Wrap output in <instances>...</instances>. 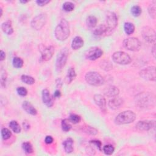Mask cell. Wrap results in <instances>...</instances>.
I'll return each instance as SVG.
<instances>
[{
	"label": "cell",
	"instance_id": "7402d4cb",
	"mask_svg": "<svg viewBox=\"0 0 156 156\" xmlns=\"http://www.w3.org/2000/svg\"><path fill=\"white\" fill-rule=\"evenodd\" d=\"M84 40L82 37L77 36L73 39L72 43V48L74 50H77L80 49L84 46Z\"/></svg>",
	"mask_w": 156,
	"mask_h": 156
},
{
	"label": "cell",
	"instance_id": "e0dca14e",
	"mask_svg": "<svg viewBox=\"0 0 156 156\" xmlns=\"http://www.w3.org/2000/svg\"><path fill=\"white\" fill-rule=\"evenodd\" d=\"M22 107L23 110L27 112L28 114L31 115H36L37 114V110L33 106V105L28 101H24L22 104Z\"/></svg>",
	"mask_w": 156,
	"mask_h": 156
},
{
	"label": "cell",
	"instance_id": "7dc6e473",
	"mask_svg": "<svg viewBox=\"0 0 156 156\" xmlns=\"http://www.w3.org/2000/svg\"><path fill=\"white\" fill-rule=\"evenodd\" d=\"M61 96V93L59 90H57L55 91L54 93V97L55 98H59Z\"/></svg>",
	"mask_w": 156,
	"mask_h": 156
},
{
	"label": "cell",
	"instance_id": "ffe728a7",
	"mask_svg": "<svg viewBox=\"0 0 156 156\" xmlns=\"http://www.w3.org/2000/svg\"><path fill=\"white\" fill-rule=\"evenodd\" d=\"M2 29L3 32L8 36L12 35L14 33V29L12 27V22L10 20L3 23L2 24Z\"/></svg>",
	"mask_w": 156,
	"mask_h": 156
},
{
	"label": "cell",
	"instance_id": "83f0119b",
	"mask_svg": "<svg viewBox=\"0 0 156 156\" xmlns=\"http://www.w3.org/2000/svg\"><path fill=\"white\" fill-rule=\"evenodd\" d=\"M9 127L15 133L18 134L21 132V127L17 121H11L9 123Z\"/></svg>",
	"mask_w": 156,
	"mask_h": 156
},
{
	"label": "cell",
	"instance_id": "8d00e7d4",
	"mask_svg": "<svg viewBox=\"0 0 156 156\" xmlns=\"http://www.w3.org/2000/svg\"><path fill=\"white\" fill-rule=\"evenodd\" d=\"M103 151L106 155H112L115 151V148L111 145H107L103 147Z\"/></svg>",
	"mask_w": 156,
	"mask_h": 156
},
{
	"label": "cell",
	"instance_id": "484cf974",
	"mask_svg": "<svg viewBox=\"0 0 156 156\" xmlns=\"http://www.w3.org/2000/svg\"><path fill=\"white\" fill-rule=\"evenodd\" d=\"M62 129L64 132H68L72 128L71 122L68 119H64L62 121L61 123Z\"/></svg>",
	"mask_w": 156,
	"mask_h": 156
},
{
	"label": "cell",
	"instance_id": "5bb4252c",
	"mask_svg": "<svg viewBox=\"0 0 156 156\" xmlns=\"http://www.w3.org/2000/svg\"><path fill=\"white\" fill-rule=\"evenodd\" d=\"M111 31L112 30H110L106 25L101 24L95 29L93 34L97 37H104L110 34Z\"/></svg>",
	"mask_w": 156,
	"mask_h": 156
},
{
	"label": "cell",
	"instance_id": "7c38bea8",
	"mask_svg": "<svg viewBox=\"0 0 156 156\" xmlns=\"http://www.w3.org/2000/svg\"><path fill=\"white\" fill-rule=\"evenodd\" d=\"M155 126V121L143 120L138 121L136 124V128L141 131H148Z\"/></svg>",
	"mask_w": 156,
	"mask_h": 156
},
{
	"label": "cell",
	"instance_id": "bcb514c9",
	"mask_svg": "<svg viewBox=\"0 0 156 156\" xmlns=\"http://www.w3.org/2000/svg\"><path fill=\"white\" fill-rule=\"evenodd\" d=\"M6 58V53L4 52L3 50H1L0 51V60L3 61Z\"/></svg>",
	"mask_w": 156,
	"mask_h": 156
},
{
	"label": "cell",
	"instance_id": "ba28073f",
	"mask_svg": "<svg viewBox=\"0 0 156 156\" xmlns=\"http://www.w3.org/2000/svg\"><path fill=\"white\" fill-rule=\"evenodd\" d=\"M103 54V50L98 47H91L89 48L85 53V57L90 60H95L101 57Z\"/></svg>",
	"mask_w": 156,
	"mask_h": 156
},
{
	"label": "cell",
	"instance_id": "60d3db41",
	"mask_svg": "<svg viewBox=\"0 0 156 156\" xmlns=\"http://www.w3.org/2000/svg\"><path fill=\"white\" fill-rule=\"evenodd\" d=\"M7 80V73L5 70H2V74H1V82L2 86H5L6 82Z\"/></svg>",
	"mask_w": 156,
	"mask_h": 156
},
{
	"label": "cell",
	"instance_id": "603a6c76",
	"mask_svg": "<svg viewBox=\"0 0 156 156\" xmlns=\"http://www.w3.org/2000/svg\"><path fill=\"white\" fill-rule=\"evenodd\" d=\"M76 77V73L73 68H70L68 70L66 78H65V81L67 84H70Z\"/></svg>",
	"mask_w": 156,
	"mask_h": 156
},
{
	"label": "cell",
	"instance_id": "9c48e42d",
	"mask_svg": "<svg viewBox=\"0 0 156 156\" xmlns=\"http://www.w3.org/2000/svg\"><path fill=\"white\" fill-rule=\"evenodd\" d=\"M140 76L143 79L150 81H155V67H149L145 68L140 72Z\"/></svg>",
	"mask_w": 156,
	"mask_h": 156
},
{
	"label": "cell",
	"instance_id": "ac0fdd59",
	"mask_svg": "<svg viewBox=\"0 0 156 156\" xmlns=\"http://www.w3.org/2000/svg\"><path fill=\"white\" fill-rule=\"evenodd\" d=\"M123 100L119 97H114L112 100H110L108 103L109 107L112 109H117L119 108L123 104Z\"/></svg>",
	"mask_w": 156,
	"mask_h": 156
},
{
	"label": "cell",
	"instance_id": "d6a6232c",
	"mask_svg": "<svg viewBox=\"0 0 156 156\" xmlns=\"http://www.w3.org/2000/svg\"><path fill=\"white\" fill-rule=\"evenodd\" d=\"M100 65V67L101 68V69H103L105 71H109V70H112L113 68V65H112V64L110 62L107 61V60H103V61L101 62Z\"/></svg>",
	"mask_w": 156,
	"mask_h": 156
},
{
	"label": "cell",
	"instance_id": "d4e9b609",
	"mask_svg": "<svg viewBox=\"0 0 156 156\" xmlns=\"http://www.w3.org/2000/svg\"><path fill=\"white\" fill-rule=\"evenodd\" d=\"M124 29L127 35H131V34H133L134 32L135 26L132 23L127 22V23H124Z\"/></svg>",
	"mask_w": 156,
	"mask_h": 156
},
{
	"label": "cell",
	"instance_id": "30bf717a",
	"mask_svg": "<svg viewBox=\"0 0 156 156\" xmlns=\"http://www.w3.org/2000/svg\"><path fill=\"white\" fill-rule=\"evenodd\" d=\"M142 34L145 39L148 43H154L155 41V30L149 26L143 27L142 30Z\"/></svg>",
	"mask_w": 156,
	"mask_h": 156
},
{
	"label": "cell",
	"instance_id": "f6af8a7d",
	"mask_svg": "<svg viewBox=\"0 0 156 156\" xmlns=\"http://www.w3.org/2000/svg\"><path fill=\"white\" fill-rule=\"evenodd\" d=\"M45 142L46 144H51L53 142V138L50 135H48L46 137L45 139Z\"/></svg>",
	"mask_w": 156,
	"mask_h": 156
},
{
	"label": "cell",
	"instance_id": "f546056e",
	"mask_svg": "<svg viewBox=\"0 0 156 156\" xmlns=\"http://www.w3.org/2000/svg\"><path fill=\"white\" fill-rule=\"evenodd\" d=\"M156 3L155 1H154L149 6L148 8V12L150 15V17L155 19V16H156Z\"/></svg>",
	"mask_w": 156,
	"mask_h": 156
},
{
	"label": "cell",
	"instance_id": "277c9868",
	"mask_svg": "<svg viewBox=\"0 0 156 156\" xmlns=\"http://www.w3.org/2000/svg\"><path fill=\"white\" fill-rule=\"evenodd\" d=\"M68 55L69 51L67 48H62L60 51V52L57 56L56 62V67L57 71L61 70L65 66L68 60Z\"/></svg>",
	"mask_w": 156,
	"mask_h": 156
},
{
	"label": "cell",
	"instance_id": "681fc988",
	"mask_svg": "<svg viewBox=\"0 0 156 156\" xmlns=\"http://www.w3.org/2000/svg\"><path fill=\"white\" fill-rule=\"evenodd\" d=\"M0 11H1V17L3 15V9L2 8H0Z\"/></svg>",
	"mask_w": 156,
	"mask_h": 156
},
{
	"label": "cell",
	"instance_id": "2e32d148",
	"mask_svg": "<svg viewBox=\"0 0 156 156\" xmlns=\"http://www.w3.org/2000/svg\"><path fill=\"white\" fill-rule=\"evenodd\" d=\"M42 96L43 104H45L48 107H51L53 106V101L51 97L49 91L48 89H44L42 91Z\"/></svg>",
	"mask_w": 156,
	"mask_h": 156
},
{
	"label": "cell",
	"instance_id": "e575fe53",
	"mask_svg": "<svg viewBox=\"0 0 156 156\" xmlns=\"http://www.w3.org/2000/svg\"><path fill=\"white\" fill-rule=\"evenodd\" d=\"M62 8H63L64 11L66 12H71L75 9V5L72 2H67L63 4Z\"/></svg>",
	"mask_w": 156,
	"mask_h": 156
},
{
	"label": "cell",
	"instance_id": "52a82bcc",
	"mask_svg": "<svg viewBox=\"0 0 156 156\" xmlns=\"http://www.w3.org/2000/svg\"><path fill=\"white\" fill-rule=\"evenodd\" d=\"M47 21V15L46 14L42 13L35 17L31 21L30 25L35 30H40Z\"/></svg>",
	"mask_w": 156,
	"mask_h": 156
},
{
	"label": "cell",
	"instance_id": "ab89813d",
	"mask_svg": "<svg viewBox=\"0 0 156 156\" xmlns=\"http://www.w3.org/2000/svg\"><path fill=\"white\" fill-rule=\"evenodd\" d=\"M17 91L18 94L21 97H25L27 94V90H26V88L23 87H18L17 89Z\"/></svg>",
	"mask_w": 156,
	"mask_h": 156
},
{
	"label": "cell",
	"instance_id": "ee69618b",
	"mask_svg": "<svg viewBox=\"0 0 156 156\" xmlns=\"http://www.w3.org/2000/svg\"><path fill=\"white\" fill-rule=\"evenodd\" d=\"M23 126L24 129L26 131H28L30 129V124H29V122L27 121H26V120L23 121Z\"/></svg>",
	"mask_w": 156,
	"mask_h": 156
},
{
	"label": "cell",
	"instance_id": "5b68a950",
	"mask_svg": "<svg viewBox=\"0 0 156 156\" xmlns=\"http://www.w3.org/2000/svg\"><path fill=\"white\" fill-rule=\"evenodd\" d=\"M112 59L114 62L119 65H128L132 61L130 56L123 51L114 53L112 55Z\"/></svg>",
	"mask_w": 156,
	"mask_h": 156
},
{
	"label": "cell",
	"instance_id": "6da1fadb",
	"mask_svg": "<svg viewBox=\"0 0 156 156\" xmlns=\"http://www.w3.org/2000/svg\"><path fill=\"white\" fill-rule=\"evenodd\" d=\"M70 34V29L68 22L65 19H62L56 27L54 35L56 38L60 41L67 40Z\"/></svg>",
	"mask_w": 156,
	"mask_h": 156
},
{
	"label": "cell",
	"instance_id": "74e56055",
	"mask_svg": "<svg viewBox=\"0 0 156 156\" xmlns=\"http://www.w3.org/2000/svg\"><path fill=\"white\" fill-rule=\"evenodd\" d=\"M69 120L73 124H78V123H79L81 121V117L79 115H78L72 114L70 116Z\"/></svg>",
	"mask_w": 156,
	"mask_h": 156
},
{
	"label": "cell",
	"instance_id": "4fadbf2b",
	"mask_svg": "<svg viewBox=\"0 0 156 156\" xmlns=\"http://www.w3.org/2000/svg\"><path fill=\"white\" fill-rule=\"evenodd\" d=\"M107 26L110 29L113 30L118 25V17L115 13L109 12L106 15Z\"/></svg>",
	"mask_w": 156,
	"mask_h": 156
},
{
	"label": "cell",
	"instance_id": "1f68e13d",
	"mask_svg": "<svg viewBox=\"0 0 156 156\" xmlns=\"http://www.w3.org/2000/svg\"><path fill=\"white\" fill-rule=\"evenodd\" d=\"M21 79L22 82L27 84V85H33L35 83V79L32 76H30L28 75H22L21 77Z\"/></svg>",
	"mask_w": 156,
	"mask_h": 156
},
{
	"label": "cell",
	"instance_id": "9a60e30c",
	"mask_svg": "<svg viewBox=\"0 0 156 156\" xmlns=\"http://www.w3.org/2000/svg\"><path fill=\"white\" fill-rule=\"evenodd\" d=\"M119 89L114 85L108 86L104 90V94L106 97L110 98H114L117 97L119 95Z\"/></svg>",
	"mask_w": 156,
	"mask_h": 156
},
{
	"label": "cell",
	"instance_id": "d590c367",
	"mask_svg": "<svg viewBox=\"0 0 156 156\" xmlns=\"http://www.w3.org/2000/svg\"><path fill=\"white\" fill-rule=\"evenodd\" d=\"M2 136L3 140H8L12 136V132L8 128H3L2 129Z\"/></svg>",
	"mask_w": 156,
	"mask_h": 156
},
{
	"label": "cell",
	"instance_id": "7a4b0ae2",
	"mask_svg": "<svg viewBox=\"0 0 156 156\" xmlns=\"http://www.w3.org/2000/svg\"><path fill=\"white\" fill-rule=\"evenodd\" d=\"M136 119L135 113L131 110L124 111L119 113L115 119V123L118 125H123L133 123Z\"/></svg>",
	"mask_w": 156,
	"mask_h": 156
},
{
	"label": "cell",
	"instance_id": "3957f363",
	"mask_svg": "<svg viewBox=\"0 0 156 156\" xmlns=\"http://www.w3.org/2000/svg\"><path fill=\"white\" fill-rule=\"evenodd\" d=\"M86 82L93 86H101L104 84V78L98 73L95 72H90L86 73L85 76Z\"/></svg>",
	"mask_w": 156,
	"mask_h": 156
},
{
	"label": "cell",
	"instance_id": "4dcf8cb0",
	"mask_svg": "<svg viewBox=\"0 0 156 156\" xmlns=\"http://www.w3.org/2000/svg\"><path fill=\"white\" fill-rule=\"evenodd\" d=\"M23 60L21 58L18 57H15L12 60L13 66L16 68H21L23 66Z\"/></svg>",
	"mask_w": 156,
	"mask_h": 156
},
{
	"label": "cell",
	"instance_id": "cb8c5ba5",
	"mask_svg": "<svg viewBox=\"0 0 156 156\" xmlns=\"http://www.w3.org/2000/svg\"><path fill=\"white\" fill-rule=\"evenodd\" d=\"M98 23V20L97 17L93 15H90L87 18L86 20V23L88 27L90 28H93L95 27Z\"/></svg>",
	"mask_w": 156,
	"mask_h": 156
},
{
	"label": "cell",
	"instance_id": "b9f144b4",
	"mask_svg": "<svg viewBox=\"0 0 156 156\" xmlns=\"http://www.w3.org/2000/svg\"><path fill=\"white\" fill-rule=\"evenodd\" d=\"M90 144H92V145H95L97 148L101 151V148H102V144H101V142L99 140H91L90 142Z\"/></svg>",
	"mask_w": 156,
	"mask_h": 156
},
{
	"label": "cell",
	"instance_id": "8fae6325",
	"mask_svg": "<svg viewBox=\"0 0 156 156\" xmlns=\"http://www.w3.org/2000/svg\"><path fill=\"white\" fill-rule=\"evenodd\" d=\"M41 58L44 61H48L51 59L54 53V48L53 46H45L41 45L40 46Z\"/></svg>",
	"mask_w": 156,
	"mask_h": 156
},
{
	"label": "cell",
	"instance_id": "8992f818",
	"mask_svg": "<svg viewBox=\"0 0 156 156\" xmlns=\"http://www.w3.org/2000/svg\"><path fill=\"white\" fill-rule=\"evenodd\" d=\"M123 46L131 51H138L140 49L142 44L140 41L135 37H129L123 41Z\"/></svg>",
	"mask_w": 156,
	"mask_h": 156
},
{
	"label": "cell",
	"instance_id": "836d02e7",
	"mask_svg": "<svg viewBox=\"0 0 156 156\" xmlns=\"http://www.w3.org/2000/svg\"><path fill=\"white\" fill-rule=\"evenodd\" d=\"M131 12L132 15L134 17H139L141 15V14L142 12V8L139 6L135 5V6H134L131 8Z\"/></svg>",
	"mask_w": 156,
	"mask_h": 156
},
{
	"label": "cell",
	"instance_id": "f35d334b",
	"mask_svg": "<svg viewBox=\"0 0 156 156\" xmlns=\"http://www.w3.org/2000/svg\"><path fill=\"white\" fill-rule=\"evenodd\" d=\"M84 131L91 135H95L98 134V131L95 128L91 126H87L85 128Z\"/></svg>",
	"mask_w": 156,
	"mask_h": 156
},
{
	"label": "cell",
	"instance_id": "4316f807",
	"mask_svg": "<svg viewBox=\"0 0 156 156\" xmlns=\"http://www.w3.org/2000/svg\"><path fill=\"white\" fill-rule=\"evenodd\" d=\"M140 97H138V103H139L140 104H141L142 106H147L148 104H149L151 101L149 100V97H148L147 95L146 94H140Z\"/></svg>",
	"mask_w": 156,
	"mask_h": 156
},
{
	"label": "cell",
	"instance_id": "7bdbcfd3",
	"mask_svg": "<svg viewBox=\"0 0 156 156\" xmlns=\"http://www.w3.org/2000/svg\"><path fill=\"white\" fill-rule=\"evenodd\" d=\"M49 2L50 1H49V0H38V1L36 2L37 4L39 6H44L48 4Z\"/></svg>",
	"mask_w": 156,
	"mask_h": 156
},
{
	"label": "cell",
	"instance_id": "d6986e66",
	"mask_svg": "<svg viewBox=\"0 0 156 156\" xmlns=\"http://www.w3.org/2000/svg\"><path fill=\"white\" fill-rule=\"evenodd\" d=\"M93 100H94V101L95 103V104L101 109H105L106 107V100L105 99V98L100 94H97L94 96V98H93Z\"/></svg>",
	"mask_w": 156,
	"mask_h": 156
},
{
	"label": "cell",
	"instance_id": "f1b7e54d",
	"mask_svg": "<svg viewBox=\"0 0 156 156\" xmlns=\"http://www.w3.org/2000/svg\"><path fill=\"white\" fill-rule=\"evenodd\" d=\"M22 148L27 154H31L34 151L33 146L30 142H24L22 143Z\"/></svg>",
	"mask_w": 156,
	"mask_h": 156
},
{
	"label": "cell",
	"instance_id": "44dd1931",
	"mask_svg": "<svg viewBox=\"0 0 156 156\" xmlns=\"http://www.w3.org/2000/svg\"><path fill=\"white\" fill-rule=\"evenodd\" d=\"M73 144H74V141L72 138H68L63 142V143H62V145L64 146L65 151L67 153L70 154L74 150Z\"/></svg>",
	"mask_w": 156,
	"mask_h": 156
},
{
	"label": "cell",
	"instance_id": "c3c4849f",
	"mask_svg": "<svg viewBox=\"0 0 156 156\" xmlns=\"http://www.w3.org/2000/svg\"><path fill=\"white\" fill-rule=\"evenodd\" d=\"M28 2L27 1H20V3H23V4H25V3H27Z\"/></svg>",
	"mask_w": 156,
	"mask_h": 156
}]
</instances>
